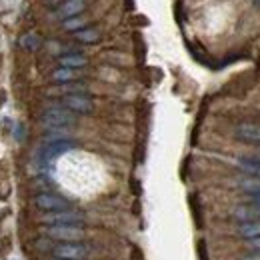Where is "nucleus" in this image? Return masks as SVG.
Returning a JSON list of instances; mask_svg holds the SVG:
<instances>
[{
  "mask_svg": "<svg viewBox=\"0 0 260 260\" xmlns=\"http://www.w3.org/2000/svg\"><path fill=\"white\" fill-rule=\"evenodd\" d=\"M234 216H236L238 220H242V222H246V220H256L260 216V198H256V200L250 202V204L238 206V208L234 210Z\"/></svg>",
  "mask_w": 260,
  "mask_h": 260,
  "instance_id": "nucleus-10",
  "label": "nucleus"
},
{
  "mask_svg": "<svg viewBox=\"0 0 260 260\" xmlns=\"http://www.w3.org/2000/svg\"><path fill=\"white\" fill-rule=\"evenodd\" d=\"M238 186H240L246 194L254 196V198H260V178H256V176L240 178V180H238Z\"/></svg>",
  "mask_w": 260,
  "mask_h": 260,
  "instance_id": "nucleus-14",
  "label": "nucleus"
},
{
  "mask_svg": "<svg viewBox=\"0 0 260 260\" xmlns=\"http://www.w3.org/2000/svg\"><path fill=\"white\" fill-rule=\"evenodd\" d=\"M84 24H86V18H82V14L62 20V28H64L66 32H76V30L84 28Z\"/></svg>",
  "mask_w": 260,
  "mask_h": 260,
  "instance_id": "nucleus-17",
  "label": "nucleus"
},
{
  "mask_svg": "<svg viewBox=\"0 0 260 260\" xmlns=\"http://www.w3.org/2000/svg\"><path fill=\"white\" fill-rule=\"evenodd\" d=\"M76 144L72 142V140H66V138H56V140H48L46 144H44V148H42V160L44 162H50V160H54V158H58L60 154H64L68 150H72Z\"/></svg>",
  "mask_w": 260,
  "mask_h": 260,
  "instance_id": "nucleus-6",
  "label": "nucleus"
},
{
  "mask_svg": "<svg viewBox=\"0 0 260 260\" xmlns=\"http://www.w3.org/2000/svg\"><path fill=\"white\" fill-rule=\"evenodd\" d=\"M250 246L256 248V250H260V236L258 238H250Z\"/></svg>",
  "mask_w": 260,
  "mask_h": 260,
  "instance_id": "nucleus-20",
  "label": "nucleus"
},
{
  "mask_svg": "<svg viewBox=\"0 0 260 260\" xmlns=\"http://www.w3.org/2000/svg\"><path fill=\"white\" fill-rule=\"evenodd\" d=\"M46 2H54V0H46Z\"/></svg>",
  "mask_w": 260,
  "mask_h": 260,
  "instance_id": "nucleus-22",
  "label": "nucleus"
},
{
  "mask_svg": "<svg viewBox=\"0 0 260 260\" xmlns=\"http://www.w3.org/2000/svg\"><path fill=\"white\" fill-rule=\"evenodd\" d=\"M78 76H80L78 68H66V66H60V68H56V70L52 72V80H54V82H62V84L78 80Z\"/></svg>",
  "mask_w": 260,
  "mask_h": 260,
  "instance_id": "nucleus-12",
  "label": "nucleus"
},
{
  "mask_svg": "<svg viewBox=\"0 0 260 260\" xmlns=\"http://www.w3.org/2000/svg\"><path fill=\"white\" fill-rule=\"evenodd\" d=\"M74 122H76V114L66 106H50L40 116V124L46 130H64Z\"/></svg>",
  "mask_w": 260,
  "mask_h": 260,
  "instance_id": "nucleus-1",
  "label": "nucleus"
},
{
  "mask_svg": "<svg viewBox=\"0 0 260 260\" xmlns=\"http://www.w3.org/2000/svg\"><path fill=\"white\" fill-rule=\"evenodd\" d=\"M74 38H76L78 42L94 44V42L100 40V32H98L96 28H80V30H76V32H74Z\"/></svg>",
  "mask_w": 260,
  "mask_h": 260,
  "instance_id": "nucleus-16",
  "label": "nucleus"
},
{
  "mask_svg": "<svg viewBox=\"0 0 260 260\" xmlns=\"http://www.w3.org/2000/svg\"><path fill=\"white\" fill-rule=\"evenodd\" d=\"M88 246L80 242H58L52 248V256L60 260H86L88 258Z\"/></svg>",
  "mask_w": 260,
  "mask_h": 260,
  "instance_id": "nucleus-3",
  "label": "nucleus"
},
{
  "mask_svg": "<svg viewBox=\"0 0 260 260\" xmlns=\"http://www.w3.org/2000/svg\"><path fill=\"white\" fill-rule=\"evenodd\" d=\"M58 64L66 66V68H84V66L88 64V60L80 52H70V54H62L58 58Z\"/></svg>",
  "mask_w": 260,
  "mask_h": 260,
  "instance_id": "nucleus-11",
  "label": "nucleus"
},
{
  "mask_svg": "<svg viewBox=\"0 0 260 260\" xmlns=\"http://www.w3.org/2000/svg\"><path fill=\"white\" fill-rule=\"evenodd\" d=\"M44 224H82L84 222V214L72 208H64V210H52L46 212L42 216Z\"/></svg>",
  "mask_w": 260,
  "mask_h": 260,
  "instance_id": "nucleus-4",
  "label": "nucleus"
},
{
  "mask_svg": "<svg viewBox=\"0 0 260 260\" xmlns=\"http://www.w3.org/2000/svg\"><path fill=\"white\" fill-rule=\"evenodd\" d=\"M240 260H260V250L258 252H254V254H246L244 258H240Z\"/></svg>",
  "mask_w": 260,
  "mask_h": 260,
  "instance_id": "nucleus-19",
  "label": "nucleus"
},
{
  "mask_svg": "<svg viewBox=\"0 0 260 260\" xmlns=\"http://www.w3.org/2000/svg\"><path fill=\"white\" fill-rule=\"evenodd\" d=\"M238 234L242 238H258L260 236V220H246L238 226Z\"/></svg>",
  "mask_w": 260,
  "mask_h": 260,
  "instance_id": "nucleus-15",
  "label": "nucleus"
},
{
  "mask_svg": "<svg viewBox=\"0 0 260 260\" xmlns=\"http://www.w3.org/2000/svg\"><path fill=\"white\" fill-rule=\"evenodd\" d=\"M236 166L242 170V172H246L248 176H256L260 178V158H238L236 160Z\"/></svg>",
  "mask_w": 260,
  "mask_h": 260,
  "instance_id": "nucleus-13",
  "label": "nucleus"
},
{
  "mask_svg": "<svg viewBox=\"0 0 260 260\" xmlns=\"http://www.w3.org/2000/svg\"><path fill=\"white\" fill-rule=\"evenodd\" d=\"M20 44H22V48H26V50H36V48L40 46V38H38L34 32H28L22 36Z\"/></svg>",
  "mask_w": 260,
  "mask_h": 260,
  "instance_id": "nucleus-18",
  "label": "nucleus"
},
{
  "mask_svg": "<svg viewBox=\"0 0 260 260\" xmlns=\"http://www.w3.org/2000/svg\"><path fill=\"white\" fill-rule=\"evenodd\" d=\"M236 138L246 142V144H260V124L252 122H240L234 130Z\"/></svg>",
  "mask_w": 260,
  "mask_h": 260,
  "instance_id": "nucleus-8",
  "label": "nucleus"
},
{
  "mask_svg": "<svg viewBox=\"0 0 260 260\" xmlns=\"http://www.w3.org/2000/svg\"><path fill=\"white\" fill-rule=\"evenodd\" d=\"M44 234L58 242H80L86 232L82 224H46Z\"/></svg>",
  "mask_w": 260,
  "mask_h": 260,
  "instance_id": "nucleus-2",
  "label": "nucleus"
},
{
  "mask_svg": "<svg viewBox=\"0 0 260 260\" xmlns=\"http://www.w3.org/2000/svg\"><path fill=\"white\" fill-rule=\"evenodd\" d=\"M86 8V0H64L58 8H56V16L60 20H66V18H72V16H78L82 14Z\"/></svg>",
  "mask_w": 260,
  "mask_h": 260,
  "instance_id": "nucleus-9",
  "label": "nucleus"
},
{
  "mask_svg": "<svg viewBox=\"0 0 260 260\" xmlns=\"http://www.w3.org/2000/svg\"><path fill=\"white\" fill-rule=\"evenodd\" d=\"M56 260H60V258H56Z\"/></svg>",
  "mask_w": 260,
  "mask_h": 260,
  "instance_id": "nucleus-23",
  "label": "nucleus"
},
{
  "mask_svg": "<svg viewBox=\"0 0 260 260\" xmlns=\"http://www.w3.org/2000/svg\"><path fill=\"white\" fill-rule=\"evenodd\" d=\"M62 106H66L68 110H72L74 114H90L94 110V102L92 98H88L82 92H72V94H66L62 98Z\"/></svg>",
  "mask_w": 260,
  "mask_h": 260,
  "instance_id": "nucleus-5",
  "label": "nucleus"
},
{
  "mask_svg": "<svg viewBox=\"0 0 260 260\" xmlns=\"http://www.w3.org/2000/svg\"><path fill=\"white\" fill-rule=\"evenodd\" d=\"M254 2H256V4H260V0H254Z\"/></svg>",
  "mask_w": 260,
  "mask_h": 260,
  "instance_id": "nucleus-21",
  "label": "nucleus"
},
{
  "mask_svg": "<svg viewBox=\"0 0 260 260\" xmlns=\"http://www.w3.org/2000/svg\"><path fill=\"white\" fill-rule=\"evenodd\" d=\"M34 204L44 210V212H52V210H64L70 208V202L58 194H52V192H42V194L34 196Z\"/></svg>",
  "mask_w": 260,
  "mask_h": 260,
  "instance_id": "nucleus-7",
  "label": "nucleus"
},
{
  "mask_svg": "<svg viewBox=\"0 0 260 260\" xmlns=\"http://www.w3.org/2000/svg\"><path fill=\"white\" fill-rule=\"evenodd\" d=\"M258 158H260V156H258Z\"/></svg>",
  "mask_w": 260,
  "mask_h": 260,
  "instance_id": "nucleus-24",
  "label": "nucleus"
}]
</instances>
